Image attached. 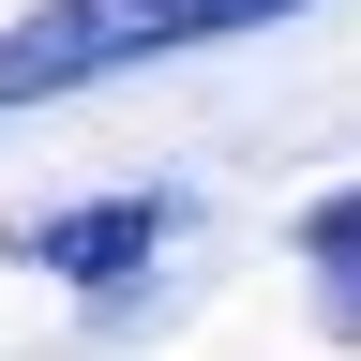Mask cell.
Listing matches in <instances>:
<instances>
[{
    "instance_id": "2",
    "label": "cell",
    "mask_w": 361,
    "mask_h": 361,
    "mask_svg": "<svg viewBox=\"0 0 361 361\" xmlns=\"http://www.w3.org/2000/svg\"><path fill=\"white\" fill-rule=\"evenodd\" d=\"M166 226H180V196H90V211H30V226H16V256H30V271H61V286H90V301H121L135 271L166 256Z\"/></svg>"
},
{
    "instance_id": "1",
    "label": "cell",
    "mask_w": 361,
    "mask_h": 361,
    "mask_svg": "<svg viewBox=\"0 0 361 361\" xmlns=\"http://www.w3.org/2000/svg\"><path fill=\"white\" fill-rule=\"evenodd\" d=\"M286 16H331V0H30L0 30V106H61V90L121 75V61L241 45V30H286Z\"/></svg>"
},
{
    "instance_id": "3",
    "label": "cell",
    "mask_w": 361,
    "mask_h": 361,
    "mask_svg": "<svg viewBox=\"0 0 361 361\" xmlns=\"http://www.w3.org/2000/svg\"><path fill=\"white\" fill-rule=\"evenodd\" d=\"M301 256H316V316L361 346V196H316L301 211Z\"/></svg>"
}]
</instances>
